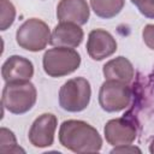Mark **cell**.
I'll list each match as a JSON object with an SVG mask.
<instances>
[{"mask_svg":"<svg viewBox=\"0 0 154 154\" xmlns=\"http://www.w3.org/2000/svg\"><path fill=\"white\" fill-rule=\"evenodd\" d=\"M132 101V90L128 83L106 79L99 90V105L108 113L120 112L130 106Z\"/></svg>","mask_w":154,"mask_h":154,"instance_id":"obj_6","label":"cell"},{"mask_svg":"<svg viewBox=\"0 0 154 154\" xmlns=\"http://www.w3.org/2000/svg\"><path fill=\"white\" fill-rule=\"evenodd\" d=\"M91 97V87L87 78L73 77L67 79L59 90L58 100L64 111L77 113L84 111Z\"/></svg>","mask_w":154,"mask_h":154,"instance_id":"obj_4","label":"cell"},{"mask_svg":"<svg viewBox=\"0 0 154 154\" xmlns=\"http://www.w3.org/2000/svg\"><path fill=\"white\" fill-rule=\"evenodd\" d=\"M143 42L148 48L154 51V24H147L142 30Z\"/></svg>","mask_w":154,"mask_h":154,"instance_id":"obj_17","label":"cell"},{"mask_svg":"<svg viewBox=\"0 0 154 154\" xmlns=\"http://www.w3.org/2000/svg\"><path fill=\"white\" fill-rule=\"evenodd\" d=\"M58 126L57 116L53 113H42L31 124L28 140L36 148H46L53 144L54 135Z\"/></svg>","mask_w":154,"mask_h":154,"instance_id":"obj_8","label":"cell"},{"mask_svg":"<svg viewBox=\"0 0 154 154\" xmlns=\"http://www.w3.org/2000/svg\"><path fill=\"white\" fill-rule=\"evenodd\" d=\"M0 30H7L16 19V7L10 0H0Z\"/></svg>","mask_w":154,"mask_h":154,"instance_id":"obj_16","label":"cell"},{"mask_svg":"<svg viewBox=\"0 0 154 154\" xmlns=\"http://www.w3.org/2000/svg\"><path fill=\"white\" fill-rule=\"evenodd\" d=\"M143 1H146V0H131V2L135 5V6H138L140 4H142Z\"/></svg>","mask_w":154,"mask_h":154,"instance_id":"obj_21","label":"cell"},{"mask_svg":"<svg viewBox=\"0 0 154 154\" xmlns=\"http://www.w3.org/2000/svg\"><path fill=\"white\" fill-rule=\"evenodd\" d=\"M111 153H142V150L138 147L132 146V143H131V144L117 146L111 150Z\"/></svg>","mask_w":154,"mask_h":154,"instance_id":"obj_19","label":"cell"},{"mask_svg":"<svg viewBox=\"0 0 154 154\" xmlns=\"http://www.w3.org/2000/svg\"><path fill=\"white\" fill-rule=\"evenodd\" d=\"M136 7L142 16L149 19H154V0H146Z\"/></svg>","mask_w":154,"mask_h":154,"instance_id":"obj_18","label":"cell"},{"mask_svg":"<svg viewBox=\"0 0 154 154\" xmlns=\"http://www.w3.org/2000/svg\"><path fill=\"white\" fill-rule=\"evenodd\" d=\"M102 73L106 79L120 81L129 84L135 77V69L128 58L119 55L108 60L103 65Z\"/></svg>","mask_w":154,"mask_h":154,"instance_id":"obj_13","label":"cell"},{"mask_svg":"<svg viewBox=\"0 0 154 154\" xmlns=\"http://www.w3.org/2000/svg\"><path fill=\"white\" fill-rule=\"evenodd\" d=\"M87 53L96 61L113 55L117 51V41L111 32L105 29H94L89 32L87 40Z\"/></svg>","mask_w":154,"mask_h":154,"instance_id":"obj_9","label":"cell"},{"mask_svg":"<svg viewBox=\"0 0 154 154\" xmlns=\"http://www.w3.org/2000/svg\"><path fill=\"white\" fill-rule=\"evenodd\" d=\"M51 30L46 22L40 18H29L16 31L17 45L29 52H40L51 42Z\"/></svg>","mask_w":154,"mask_h":154,"instance_id":"obj_5","label":"cell"},{"mask_svg":"<svg viewBox=\"0 0 154 154\" xmlns=\"http://www.w3.org/2000/svg\"><path fill=\"white\" fill-rule=\"evenodd\" d=\"M81 61V54L75 48L54 47L45 52L42 67L49 77L59 78L75 72L79 67Z\"/></svg>","mask_w":154,"mask_h":154,"instance_id":"obj_3","label":"cell"},{"mask_svg":"<svg viewBox=\"0 0 154 154\" xmlns=\"http://www.w3.org/2000/svg\"><path fill=\"white\" fill-rule=\"evenodd\" d=\"M103 134L107 143L113 147L131 144L137 138V125L134 119L124 116L109 119L105 124Z\"/></svg>","mask_w":154,"mask_h":154,"instance_id":"obj_7","label":"cell"},{"mask_svg":"<svg viewBox=\"0 0 154 154\" xmlns=\"http://www.w3.org/2000/svg\"><path fill=\"white\" fill-rule=\"evenodd\" d=\"M125 0H90L94 13L102 19H111L118 16L124 8Z\"/></svg>","mask_w":154,"mask_h":154,"instance_id":"obj_14","label":"cell"},{"mask_svg":"<svg viewBox=\"0 0 154 154\" xmlns=\"http://www.w3.org/2000/svg\"><path fill=\"white\" fill-rule=\"evenodd\" d=\"M34 76V65L31 60L22 55L8 57L1 66V77L6 82L30 81Z\"/></svg>","mask_w":154,"mask_h":154,"instance_id":"obj_11","label":"cell"},{"mask_svg":"<svg viewBox=\"0 0 154 154\" xmlns=\"http://www.w3.org/2000/svg\"><path fill=\"white\" fill-rule=\"evenodd\" d=\"M37 90L30 81L6 82L2 88L1 103L12 114H24L36 103Z\"/></svg>","mask_w":154,"mask_h":154,"instance_id":"obj_2","label":"cell"},{"mask_svg":"<svg viewBox=\"0 0 154 154\" xmlns=\"http://www.w3.org/2000/svg\"><path fill=\"white\" fill-rule=\"evenodd\" d=\"M84 38V32L81 25L72 22H59L52 34H51V45L54 47H78Z\"/></svg>","mask_w":154,"mask_h":154,"instance_id":"obj_10","label":"cell"},{"mask_svg":"<svg viewBox=\"0 0 154 154\" xmlns=\"http://www.w3.org/2000/svg\"><path fill=\"white\" fill-rule=\"evenodd\" d=\"M90 8L87 0H60L57 6V18L59 22H72L78 25L88 23Z\"/></svg>","mask_w":154,"mask_h":154,"instance_id":"obj_12","label":"cell"},{"mask_svg":"<svg viewBox=\"0 0 154 154\" xmlns=\"http://www.w3.org/2000/svg\"><path fill=\"white\" fill-rule=\"evenodd\" d=\"M59 143L73 153H96L102 147L99 131L84 120L67 119L59 128Z\"/></svg>","mask_w":154,"mask_h":154,"instance_id":"obj_1","label":"cell"},{"mask_svg":"<svg viewBox=\"0 0 154 154\" xmlns=\"http://www.w3.org/2000/svg\"><path fill=\"white\" fill-rule=\"evenodd\" d=\"M149 153H152V154H154V138L150 141V143H149Z\"/></svg>","mask_w":154,"mask_h":154,"instance_id":"obj_20","label":"cell"},{"mask_svg":"<svg viewBox=\"0 0 154 154\" xmlns=\"http://www.w3.org/2000/svg\"><path fill=\"white\" fill-rule=\"evenodd\" d=\"M0 152L1 153H25L17 143V138L12 130L2 126L0 128Z\"/></svg>","mask_w":154,"mask_h":154,"instance_id":"obj_15","label":"cell"}]
</instances>
